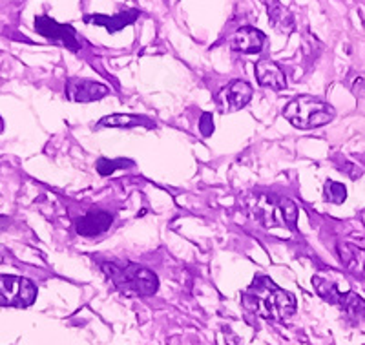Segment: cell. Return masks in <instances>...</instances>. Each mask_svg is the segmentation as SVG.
<instances>
[{
    "label": "cell",
    "instance_id": "obj_1",
    "mask_svg": "<svg viewBox=\"0 0 365 345\" xmlns=\"http://www.w3.org/2000/svg\"><path fill=\"white\" fill-rule=\"evenodd\" d=\"M241 304L256 316L269 321H285L296 312V298L278 287L269 276L257 274L241 296Z\"/></svg>",
    "mask_w": 365,
    "mask_h": 345
},
{
    "label": "cell",
    "instance_id": "obj_2",
    "mask_svg": "<svg viewBox=\"0 0 365 345\" xmlns=\"http://www.w3.org/2000/svg\"><path fill=\"white\" fill-rule=\"evenodd\" d=\"M101 269L115 285L117 291L126 296H152L159 289L158 276L137 263L106 262L101 263Z\"/></svg>",
    "mask_w": 365,
    "mask_h": 345
},
{
    "label": "cell",
    "instance_id": "obj_3",
    "mask_svg": "<svg viewBox=\"0 0 365 345\" xmlns=\"http://www.w3.org/2000/svg\"><path fill=\"white\" fill-rule=\"evenodd\" d=\"M336 112L331 104L312 96H298L283 108V117L299 130H312L329 125Z\"/></svg>",
    "mask_w": 365,
    "mask_h": 345
},
{
    "label": "cell",
    "instance_id": "obj_4",
    "mask_svg": "<svg viewBox=\"0 0 365 345\" xmlns=\"http://www.w3.org/2000/svg\"><path fill=\"white\" fill-rule=\"evenodd\" d=\"M312 285L316 287L318 292L325 302L332 305H338L340 309H344L347 314L354 318H364L365 316V299L360 298L358 294H354L353 291H340L336 287V283L329 282V279L322 278V276H314L312 278Z\"/></svg>",
    "mask_w": 365,
    "mask_h": 345
},
{
    "label": "cell",
    "instance_id": "obj_5",
    "mask_svg": "<svg viewBox=\"0 0 365 345\" xmlns=\"http://www.w3.org/2000/svg\"><path fill=\"white\" fill-rule=\"evenodd\" d=\"M37 287L22 276L0 274V305L2 307L24 309L34 305Z\"/></svg>",
    "mask_w": 365,
    "mask_h": 345
},
{
    "label": "cell",
    "instance_id": "obj_6",
    "mask_svg": "<svg viewBox=\"0 0 365 345\" xmlns=\"http://www.w3.org/2000/svg\"><path fill=\"white\" fill-rule=\"evenodd\" d=\"M257 220L263 221L265 227H289L296 230L298 208L291 200H262L257 203Z\"/></svg>",
    "mask_w": 365,
    "mask_h": 345
},
{
    "label": "cell",
    "instance_id": "obj_7",
    "mask_svg": "<svg viewBox=\"0 0 365 345\" xmlns=\"http://www.w3.org/2000/svg\"><path fill=\"white\" fill-rule=\"evenodd\" d=\"M35 31L38 35H42V37L63 44V46H66L73 53H77L81 50V41L77 37L75 28H71L70 24H61V22L48 17V15H38V17H35Z\"/></svg>",
    "mask_w": 365,
    "mask_h": 345
},
{
    "label": "cell",
    "instance_id": "obj_8",
    "mask_svg": "<svg viewBox=\"0 0 365 345\" xmlns=\"http://www.w3.org/2000/svg\"><path fill=\"white\" fill-rule=\"evenodd\" d=\"M64 92H66V99L71 103H93V101H99L108 96L110 90L103 83L73 77V79L66 81Z\"/></svg>",
    "mask_w": 365,
    "mask_h": 345
},
{
    "label": "cell",
    "instance_id": "obj_9",
    "mask_svg": "<svg viewBox=\"0 0 365 345\" xmlns=\"http://www.w3.org/2000/svg\"><path fill=\"white\" fill-rule=\"evenodd\" d=\"M252 86L245 81H232L223 88L217 96V103L223 112H237V110L245 108L249 101L252 99Z\"/></svg>",
    "mask_w": 365,
    "mask_h": 345
},
{
    "label": "cell",
    "instance_id": "obj_10",
    "mask_svg": "<svg viewBox=\"0 0 365 345\" xmlns=\"http://www.w3.org/2000/svg\"><path fill=\"white\" fill-rule=\"evenodd\" d=\"M265 41L267 37L263 31L252 28V26H243V28L237 29L236 35L232 37L230 46H232L234 51H240V53L256 55L263 50Z\"/></svg>",
    "mask_w": 365,
    "mask_h": 345
},
{
    "label": "cell",
    "instance_id": "obj_11",
    "mask_svg": "<svg viewBox=\"0 0 365 345\" xmlns=\"http://www.w3.org/2000/svg\"><path fill=\"white\" fill-rule=\"evenodd\" d=\"M113 216L110 212H104V210H93V212L86 214L81 220H77L75 223V230L79 236L84 237H96L101 236L103 232L112 227Z\"/></svg>",
    "mask_w": 365,
    "mask_h": 345
},
{
    "label": "cell",
    "instance_id": "obj_12",
    "mask_svg": "<svg viewBox=\"0 0 365 345\" xmlns=\"http://www.w3.org/2000/svg\"><path fill=\"white\" fill-rule=\"evenodd\" d=\"M139 15H141L139 9H128V11H120L117 15H112V17H108V15H86L84 22L103 26L108 34H117L120 29H125L126 26L133 24L139 19Z\"/></svg>",
    "mask_w": 365,
    "mask_h": 345
},
{
    "label": "cell",
    "instance_id": "obj_13",
    "mask_svg": "<svg viewBox=\"0 0 365 345\" xmlns=\"http://www.w3.org/2000/svg\"><path fill=\"white\" fill-rule=\"evenodd\" d=\"M256 77L257 83L265 88L272 90H283L287 88L285 71L282 70L278 63H274L270 58H259L256 63Z\"/></svg>",
    "mask_w": 365,
    "mask_h": 345
},
{
    "label": "cell",
    "instance_id": "obj_14",
    "mask_svg": "<svg viewBox=\"0 0 365 345\" xmlns=\"http://www.w3.org/2000/svg\"><path fill=\"white\" fill-rule=\"evenodd\" d=\"M267 11H269V21L274 28L282 34H291L292 28H294V17L279 0H269Z\"/></svg>",
    "mask_w": 365,
    "mask_h": 345
},
{
    "label": "cell",
    "instance_id": "obj_15",
    "mask_svg": "<svg viewBox=\"0 0 365 345\" xmlns=\"http://www.w3.org/2000/svg\"><path fill=\"white\" fill-rule=\"evenodd\" d=\"M338 254H340V259L344 263L345 269H349L351 272L358 276H364L365 278V250L360 247L354 245H345L338 247Z\"/></svg>",
    "mask_w": 365,
    "mask_h": 345
},
{
    "label": "cell",
    "instance_id": "obj_16",
    "mask_svg": "<svg viewBox=\"0 0 365 345\" xmlns=\"http://www.w3.org/2000/svg\"><path fill=\"white\" fill-rule=\"evenodd\" d=\"M99 126H112V128H135V126H146L154 128V123L143 115H130V113H113V115L103 117Z\"/></svg>",
    "mask_w": 365,
    "mask_h": 345
},
{
    "label": "cell",
    "instance_id": "obj_17",
    "mask_svg": "<svg viewBox=\"0 0 365 345\" xmlns=\"http://www.w3.org/2000/svg\"><path fill=\"white\" fill-rule=\"evenodd\" d=\"M135 163L130 161V159H106V158H101L97 161V172H99L103 177L106 175H112L115 174V170L119 168H132Z\"/></svg>",
    "mask_w": 365,
    "mask_h": 345
},
{
    "label": "cell",
    "instance_id": "obj_18",
    "mask_svg": "<svg viewBox=\"0 0 365 345\" xmlns=\"http://www.w3.org/2000/svg\"><path fill=\"white\" fill-rule=\"evenodd\" d=\"M324 197L327 203L341 205L347 197V188H345V185L338 183V181H327L324 188Z\"/></svg>",
    "mask_w": 365,
    "mask_h": 345
},
{
    "label": "cell",
    "instance_id": "obj_19",
    "mask_svg": "<svg viewBox=\"0 0 365 345\" xmlns=\"http://www.w3.org/2000/svg\"><path fill=\"white\" fill-rule=\"evenodd\" d=\"M334 165H336L340 170H344L351 179H358V177H361V174H364V172H361V168H358L356 165H353V163H349L347 159H344V163L334 161Z\"/></svg>",
    "mask_w": 365,
    "mask_h": 345
},
{
    "label": "cell",
    "instance_id": "obj_20",
    "mask_svg": "<svg viewBox=\"0 0 365 345\" xmlns=\"http://www.w3.org/2000/svg\"><path fill=\"white\" fill-rule=\"evenodd\" d=\"M200 130L203 138H210L214 133V119H212V113H203L200 119Z\"/></svg>",
    "mask_w": 365,
    "mask_h": 345
},
{
    "label": "cell",
    "instance_id": "obj_21",
    "mask_svg": "<svg viewBox=\"0 0 365 345\" xmlns=\"http://www.w3.org/2000/svg\"><path fill=\"white\" fill-rule=\"evenodd\" d=\"M351 92H353V96L356 97V99H365V79L364 77H358V79H354L353 86H351Z\"/></svg>",
    "mask_w": 365,
    "mask_h": 345
}]
</instances>
